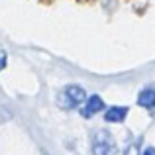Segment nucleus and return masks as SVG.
<instances>
[{"label":"nucleus","instance_id":"7ed1b4c3","mask_svg":"<svg viewBox=\"0 0 155 155\" xmlns=\"http://www.w3.org/2000/svg\"><path fill=\"white\" fill-rule=\"evenodd\" d=\"M81 106H83V108H81V116L92 118V116H96V114H100L104 110V100L100 98L98 94H91Z\"/></svg>","mask_w":155,"mask_h":155},{"label":"nucleus","instance_id":"0eeeda50","mask_svg":"<svg viewBox=\"0 0 155 155\" xmlns=\"http://www.w3.org/2000/svg\"><path fill=\"white\" fill-rule=\"evenodd\" d=\"M6 59H8V57H6V53L2 51V53H0V71H2V69L6 67Z\"/></svg>","mask_w":155,"mask_h":155},{"label":"nucleus","instance_id":"f257e3e1","mask_svg":"<svg viewBox=\"0 0 155 155\" xmlns=\"http://www.w3.org/2000/svg\"><path fill=\"white\" fill-rule=\"evenodd\" d=\"M87 100V92L79 84H67L65 88H61L57 94V104L63 110H75Z\"/></svg>","mask_w":155,"mask_h":155},{"label":"nucleus","instance_id":"423d86ee","mask_svg":"<svg viewBox=\"0 0 155 155\" xmlns=\"http://www.w3.org/2000/svg\"><path fill=\"white\" fill-rule=\"evenodd\" d=\"M140 145H141V140H136V141H132V143L126 147V151L124 155H140Z\"/></svg>","mask_w":155,"mask_h":155},{"label":"nucleus","instance_id":"1a4fd4ad","mask_svg":"<svg viewBox=\"0 0 155 155\" xmlns=\"http://www.w3.org/2000/svg\"><path fill=\"white\" fill-rule=\"evenodd\" d=\"M153 118H155V112H153Z\"/></svg>","mask_w":155,"mask_h":155},{"label":"nucleus","instance_id":"6e6552de","mask_svg":"<svg viewBox=\"0 0 155 155\" xmlns=\"http://www.w3.org/2000/svg\"><path fill=\"white\" fill-rule=\"evenodd\" d=\"M143 155H155V147H153V145H149V147L143 151Z\"/></svg>","mask_w":155,"mask_h":155},{"label":"nucleus","instance_id":"20e7f679","mask_svg":"<svg viewBox=\"0 0 155 155\" xmlns=\"http://www.w3.org/2000/svg\"><path fill=\"white\" fill-rule=\"evenodd\" d=\"M137 104L145 110H155V84H147L137 94Z\"/></svg>","mask_w":155,"mask_h":155},{"label":"nucleus","instance_id":"f03ea898","mask_svg":"<svg viewBox=\"0 0 155 155\" xmlns=\"http://www.w3.org/2000/svg\"><path fill=\"white\" fill-rule=\"evenodd\" d=\"M91 149H92V155H116L118 145H116V140H114L112 134L102 128L92 134Z\"/></svg>","mask_w":155,"mask_h":155},{"label":"nucleus","instance_id":"39448f33","mask_svg":"<svg viewBox=\"0 0 155 155\" xmlns=\"http://www.w3.org/2000/svg\"><path fill=\"white\" fill-rule=\"evenodd\" d=\"M128 116V106H110L104 112V120L110 124H120Z\"/></svg>","mask_w":155,"mask_h":155}]
</instances>
